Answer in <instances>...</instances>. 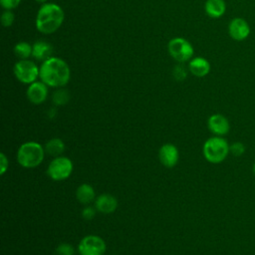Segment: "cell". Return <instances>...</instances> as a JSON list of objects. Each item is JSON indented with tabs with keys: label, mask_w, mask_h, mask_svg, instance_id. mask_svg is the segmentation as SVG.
Segmentation results:
<instances>
[{
	"label": "cell",
	"mask_w": 255,
	"mask_h": 255,
	"mask_svg": "<svg viewBox=\"0 0 255 255\" xmlns=\"http://www.w3.org/2000/svg\"><path fill=\"white\" fill-rule=\"evenodd\" d=\"M39 78L48 87L61 88L69 83L71 71L63 59L51 57L42 63Z\"/></svg>",
	"instance_id": "1"
},
{
	"label": "cell",
	"mask_w": 255,
	"mask_h": 255,
	"mask_svg": "<svg viewBox=\"0 0 255 255\" xmlns=\"http://www.w3.org/2000/svg\"><path fill=\"white\" fill-rule=\"evenodd\" d=\"M65 19V13L61 6L55 3H44L36 16V28L42 34H53Z\"/></svg>",
	"instance_id": "2"
},
{
	"label": "cell",
	"mask_w": 255,
	"mask_h": 255,
	"mask_svg": "<svg viewBox=\"0 0 255 255\" xmlns=\"http://www.w3.org/2000/svg\"><path fill=\"white\" fill-rule=\"evenodd\" d=\"M45 148L36 141H27L20 145L17 151V161L25 168H33L42 163Z\"/></svg>",
	"instance_id": "3"
},
{
	"label": "cell",
	"mask_w": 255,
	"mask_h": 255,
	"mask_svg": "<svg viewBox=\"0 0 255 255\" xmlns=\"http://www.w3.org/2000/svg\"><path fill=\"white\" fill-rule=\"evenodd\" d=\"M202 152L204 158L208 162L220 163L230 152V145L225 138L215 135L204 142Z\"/></svg>",
	"instance_id": "4"
},
{
	"label": "cell",
	"mask_w": 255,
	"mask_h": 255,
	"mask_svg": "<svg viewBox=\"0 0 255 255\" xmlns=\"http://www.w3.org/2000/svg\"><path fill=\"white\" fill-rule=\"evenodd\" d=\"M73 171V162L67 156H57L48 165L47 174L51 179L61 181L67 179Z\"/></svg>",
	"instance_id": "5"
},
{
	"label": "cell",
	"mask_w": 255,
	"mask_h": 255,
	"mask_svg": "<svg viewBox=\"0 0 255 255\" xmlns=\"http://www.w3.org/2000/svg\"><path fill=\"white\" fill-rule=\"evenodd\" d=\"M16 79L23 84H32L40 76V68L30 60H20L13 68Z\"/></svg>",
	"instance_id": "6"
},
{
	"label": "cell",
	"mask_w": 255,
	"mask_h": 255,
	"mask_svg": "<svg viewBox=\"0 0 255 255\" xmlns=\"http://www.w3.org/2000/svg\"><path fill=\"white\" fill-rule=\"evenodd\" d=\"M170 56L179 63L189 61L194 53L192 45L184 38L176 37L171 39L167 45Z\"/></svg>",
	"instance_id": "7"
},
{
	"label": "cell",
	"mask_w": 255,
	"mask_h": 255,
	"mask_svg": "<svg viewBox=\"0 0 255 255\" xmlns=\"http://www.w3.org/2000/svg\"><path fill=\"white\" fill-rule=\"evenodd\" d=\"M106 249L104 239L98 235H87L82 238L78 245L80 255H104Z\"/></svg>",
	"instance_id": "8"
},
{
	"label": "cell",
	"mask_w": 255,
	"mask_h": 255,
	"mask_svg": "<svg viewBox=\"0 0 255 255\" xmlns=\"http://www.w3.org/2000/svg\"><path fill=\"white\" fill-rule=\"evenodd\" d=\"M251 29L249 24L243 18L237 17L230 21L228 25V33L235 41H243L250 35Z\"/></svg>",
	"instance_id": "9"
},
{
	"label": "cell",
	"mask_w": 255,
	"mask_h": 255,
	"mask_svg": "<svg viewBox=\"0 0 255 255\" xmlns=\"http://www.w3.org/2000/svg\"><path fill=\"white\" fill-rule=\"evenodd\" d=\"M207 127L209 130L217 136H222L227 134L230 129V125L227 118H225L221 114L211 115L208 118Z\"/></svg>",
	"instance_id": "10"
},
{
	"label": "cell",
	"mask_w": 255,
	"mask_h": 255,
	"mask_svg": "<svg viewBox=\"0 0 255 255\" xmlns=\"http://www.w3.org/2000/svg\"><path fill=\"white\" fill-rule=\"evenodd\" d=\"M48 97V86L42 81L34 82L27 89V98L34 105H40Z\"/></svg>",
	"instance_id": "11"
},
{
	"label": "cell",
	"mask_w": 255,
	"mask_h": 255,
	"mask_svg": "<svg viewBox=\"0 0 255 255\" xmlns=\"http://www.w3.org/2000/svg\"><path fill=\"white\" fill-rule=\"evenodd\" d=\"M158 158L165 167L175 166L179 158L177 147L172 143H165L161 145L158 151Z\"/></svg>",
	"instance_id": "12"
},
{
	"label": "cell",
	"mask_w": 255,
	"mask_h": 255,
	"mask_svg": "<svg viewBox=\"0 0 255 255\" xmlns=\"http://www.w3.org/2000/svg\"><path fill=\"white\" fill-rule=\"evenodd\" d=\"M96 209L105 214L113 213L118 207V200L115 196L109 193H104L99 195L95 200Z\"/></svg>",
	"instance_id": "13"
},
{
	"label": "cell",
	"mask_w": 255,
	"mask_h": 255,
	"mask_svg": "<svg viewBox=\"0 0 255 255\" xmlns=\"http://www.w3.org/2000/svg\"><path fill=\"white\" fill-rule=\"evenodd\" d=\"M53 46L46 41L38 40L33 44L32 57L37 61H46L49 58L53 57Z\"/></svg>",
	"instance_id": "14"
},
{
	"label": "cell",
	"mask_w": 255,
	"mask_h": 255,
	"mask_svg": "<svg viewBox=\"0 0 255 255\" xmlns=\"http://www.w3.org/2000/svg\"><path fill=\"white\" fill-rule=\"evenodd\" d=\"M189 72L195 77H204L210 72V64L209 62L202 57H195L190 60L188 64Z\"/></svg>",
	"instance_id": "15"
},
{
	"label": "cell",
	"mask_w": 255,
	"mask_h": 255,
	"mask_svg": "<svg viewBox=\"0 0 255 255\" xmlns=\"http://www.w3.org/2000/svg\"><path fill=\"white\" fill-rule=\"evenodd\" d=\"M204 9L209 17L220 18L226 11V3L224 0H206Z\"/></svg>",
	"instance_id": "16"
},
{
	"label": "cell",
	"mask_w": 255,
	"mask_h": 255,
	"mask_svg": "<svg viewBox=\"0 0 255 255\" xmlns=\"http://www.w3.org/2000/svg\"><path fill=\"white\" fill-rule=\"evenodd\" d=\"M96 197L95 189L91 184L83 183L76 190V198L82 204H88L92 202Z\"/></svg>",
	"instance_id": "17"
},
{
	"label": "cell",
	"mask_w": 255,
	"mask_h": 255,
	"mask_svg": "<svg viewBox=\"0 0 255 255\" xmlns=\"http://www.w3.org/2000/svg\"><path fill=\"white\" fill-rule=\"evenodd\" d=\"M44 148L48 154H50L54 157H57V156H60L64 152L65 143L61 138L54 137L46 142Z\"/></svg>",
	"instance_id": "18"
},
{
	"label": "cell",
	"mask_w": 255,
	"mask_h": 255,
	"mask_svg": "<svg viewBox=\"0 0 255 255\" xmlns=\"http://www.w3.org/2000/svg\"><path fill=\"white\" fill-rule=\"evenodd\" d=\"M32 52H33V46H31L27 42L21 41L14 46V54L20 60H27L29 57H31Z\"/></svg>",
	"instance_id": "19"
},
{
	"label": "cell",
	"mask_w": 255,
	"mask_h": 255,
	"mask_svg": "<svg viewBox=\"0 0 255 255\" xmlns=\"http://www.w3.org/2000/svg\"><path fill=\"white\" fill-rule=\"evenodd\" d=\"M70 99V95L68 93L67 90H64V89H59L57 90L54 94H53V103L54 105L56 106H63L65 104L68 103Z\"/></svg>",
	"instance_id": "20"
},
{
	"label": "cell",
	"mask_w": 255,
	"mask_h": 255,
	"mask_svg": "<svg viewBox=\"0 0 255 255\" xmlns=\"http://www.w3.org/2000/svg\"><path fill=\"white\" fill-rule=\"evenodd\" d=\"M56 253L58 255H74V247L69 243H60L56 248Z\"/></svg>",
	"instance_id": "21"
},
{
	"label": "cell",
	"mask_w": 255,
	"mask_h": 255,
	"mask_svg": "<svg viewBox=\"0 0 255 255\" xmlns=\"http://www.w3.org/2000/svg\"><path fill=\"white\" fill-rule=\"evenodd\" d=\"M15 20L14 13L11 10H5L1 16V23L4 27H10Z\"/></svg>",
	"instance_id": "22"
},
{
	"label": "cell",
	"mask_w": 255,
	"mask_h": 255,
	"mask_svg": "<svg viewBox=\"0 0 255 255\" xmlns=\"http://www.w3.org/2000/svg\"><path fill=\"white\" fill-rule=\"evenodd\" d=\"M187 72L186 69L184 68V66L182 65H176L173 69V77L177 80V81H182L186 78Z\"/></svg>",
	"instance_id": "23"
},
{
	"label": "cell",
	"mask_w": 255,
	"mask_h": 255,
	"mask_svg": "<svg viewBox=\"0 0 255 255\" xmlns=\"http://www.w3.org/2000/svg\"><path fill=\"white\" fill-rule=\"evenodd\" d=\"M245 151V146L241 142H234L230 145V152L235 155V156H240L244 153Z\"/></svg>",
	"instance_id": "24"
},
{
	"label": "cell",
	"mask_w": 255,
	"mask_h": 255,
	"mask_svg": "<svg viewBox=\"0 0 255 255\" xmlns=\"http://www.w3.org/2000/svg\"><path fill=\"white\" fill-rule=\"evenodd\" d=\"M20 2L21 0H0V4L5 10H12L16 8Z\"/></svg>",
	"instance_id": "25"
},
{
	"label": "cell",
	"mask_w": 255,
	"mask_h": 255,
	"mask_svg": "<svg viewBox=\"0 0 255 255\" xmlns=\"http://www.w3.org/2000/svg\"><path fill=\"white\" fill-rule=\"evenodd\" d=\"M96 214V209L94 207H91V206H87L83 209L82 211V216L84 219L86 220H91L94 218Z\"/></svg>",
	"instance_id": "26"
},
{
	"label": "cell",
	"mask_w": 255,
	"mask_h": 255,
	"mask_svg": "<svg viewBox=\"0 0 255 255\" xmlns=\"http://www.w3.org/2000/svg\"><path fill=\"white\" fill-rule=\"evenodd\" d=\"M0 162H1V171H0V174L3 175V174L6 172V170H7V168H8V164H9L8 158H7V156H6L3 152L0 153Z\"/></svg>",
	"instance_id": "27"
},
{
	"label": "cell",
	"mask_w": 255,
	"mask_h": 255,
	"mask_svg": "<svg viewBox=\"0 0 255 255\" xmlns=\"http://www.w3.org/2000/svg\"><path fill=\"white\" fill-rule=\"evenodd\" d=\"M35 1L38 2V3H46L47 0H35Z\"/></svg>",
	"instance_id": "28"
},
{
	"label": "cell",
	"mask_w": 255,
	"mask_h": 255,
	"mask_svg": "<svg viewBox=\"0 0 255 255\" xmlns=\"http://www.w3.org/2000/svg\"><path fill=\"white\" fill-rule=\"evenodd\" d=\"M252 171H253V173L255 174V162H254L253 165H252Z\"/></svg>",
	"instance_id": "29"
}]
</instances>
